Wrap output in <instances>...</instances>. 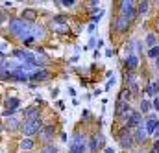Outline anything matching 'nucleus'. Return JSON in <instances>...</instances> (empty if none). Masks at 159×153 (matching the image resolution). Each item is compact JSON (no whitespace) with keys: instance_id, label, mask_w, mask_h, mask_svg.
Instances as JSON below:
<instances>
[{"instance_id":"6","label":"nucleus","mask_w":159,"mask_h":153,"mask_svg":"<svg viewBox=\"0 0 159 153\" xmlns=\"http://www.w3.org/2000/svg\"><path fill=\"white\" fill-rule=\"evenodd\" d=\"M131 115V109H129V103H122L117 102V107H115V116L119 120H128V116Z\"/></svg>"},{"instance_id":"3","label":"nucleus","mask_w":159,"mask_h":153,"mask_svg":"<svg viewBox=\"0 0 159 153\" xmlns=\"http://www.w3.org/2000/svg\"><path fill=\"white\" fill-rule=\"evenodd\" d=\"M119 7H120L119 15L122 17V19H126V20H131V19L137 15V13H135V4H133V2H129V0L120 2Z\"/></svg>"},{"instance_id":"36","label":"nucleus","mask_w":159,"mask_h":153,"mask_svg":"<svg viewBox=\"0 0 159 153\" xmlns=\"http://www.w3.org/2000/svg\"><path fill=\"white\" fill-rule=\"evenodd\" d=\"M157 6H159V2H157Z\"/></svg>"},{"instance_id":"21","label":"nucleus","mask_w":159,"mask_h":153,"mask_svg":"<svg viewBox=\"0 0 159 153\" xmlns=\"http://www.w3.org/2000/svg\"><path fill=\"white\" fill-rule=\"evenodd\" d=\"M146 92H148V94H157L159 92V83L157 81H152V83L146 87Z\"/></svg>"},{"instance_id":"14","label":"nucleus","mask_w":159,"mask_h":153,"mask_svg":"<svg viewBox=\"0 0 159 153\" xmlns=\"http://www.w3.org/2000/svg\"><path fill=\"white\" fill-rule=\"evenodd\" d=\"M148 7H150L148 2H137L135 4V13L137 15H146L148 13Z\"/></svg>"},{"instance_id":"33","label":"nucleus","mask_w":159,"mask_h":153,"mask_svg":"<svg viewBox=\"0 0 159 153\" xmlns=\"http://www.w3.org/2000/svg\"><path fill=\"white\" fill-rule=\"evenodd\" d=\"M156 28H157V32H159V19L156 20Z\"/></svg>"},{"instance_id":"15","label":"nucleus","mask_w":159,"mask_h":153,"mask_svg":"<svg viewBox=\"0 0 159 153\" xmlns=\"http://www.w3.org/2000/svg\"><path fill=\"white\" fill-rule=\"evenodd\" d=\"M30 77H32L34 81H44V79L48 77V72H46L44 68H41V70H35L34 74H30Z\"/></svg>"},{"instance_id":"2","label":"nucleus","mask_w":159,"mask_h":153,"mask_svg":"<svg viewBox=\"0 0 159 153\" xmlns=\"http://www.w3.org/2000/svg\"><path fill=\"white\" fill-rule=\"evenodd\" d=\"M41 129H43V122H41V118H34V120H26L24 124H22V127H20V131H22V135L26 137V138H32L34 135H37Z\"/></svg>"},{"instance_id":"9","label":"nucleus","mask_w":159,"mask_h":153,"mask_svg":"<svg viewBox=\"0 0 159 153\" xmlns=\"http://www.w3.org/2000/svg\"><path fill=\"white\" fill-rule=\"evenodd\" d=\"M141 113L139 111H131V115L128 116V120H126V127L128 129H131V127H137L139 124H141Z\"/></svg>"},{"instance_id":"8","label":"nucleus","mask_w":159,"mask_h":153,"mask_svg":"<svg viewBox=\"0 0 159 153\" xmlns=\"http://www.w3.org/2000/svg\"><path fill=\"white\" fill-rule=\"evenodd\" d=\"M113 28L117 30V32H128V28H129V20H126V19H122L120 15L115 17V20H113Z\"/></svg>"},{"instance_id":"24","label":"nucleus","mask_w":159,"mask_h":153,"mask_svg":"<svg viewBox=\"0 0 159 153\" xmlns=\"http://www.w3.org/2000/svg\"><path fill=\"white\" fill-rule=\"evenodd\" d=\"M148 57L150 59H157L159 57V46H154V48L148 50Z\"/></svg>"},{"instance_id":"29","label":"nucleus","mask_w":159,"mask_h":153,"mask_svg":"<svg viewBox=\"0 0 159 153\" xmlns=\"http://www.w3.org/2000/svg\"><path fill=\"white\" fill-rule=\"evenodd\" d=\"M91 19H93V22L100 20V19H102V11H100V9H98V11H93V17H91Z\"/></svg>"},{"instance_id":"10","label":"nucleus","mask_w":159,"mask_h":153,"mask_svg":"<svg viewBox=\"0 0 159 153\" xmlns=\"http://www.w3.org/2000/svg\"><path fill=\"white\" fill-rule=\"evenodd\" d=\"M131 137H133V142L141 144V142H144V140H146V129L139 125L135 131H131Z\"/></svg>"},{"instance_id":"32","label":"nucleus","mask_w":159,"mask_h":153,"mask_svg":"<svg viewBox=\"0 0 159 153\" xmlns=\"http://www.w3.org/2000/svg\"><path fill=\"white\" fill-rule=\"evenodd\" d=\"M61 4H63V6H67V7H69V6H74V2H72V0H65V2H61Z\"/></svg>"},{"instance_id":"16","label":"nucleus","mask_w":159,"mask_h":153,"mask_svg":"<svg viewBox=\"0 0 159 153\" xmlns=\"http://www.w3.org/2000/svg\"><path fill=\"white\" fill-rule=\"evenodd\" d=\"M24 116H26V120H34V118L39 116V109H37V107H28V109L24 111Z\"/></svg>"},{"instance_id":"27","label":"nucleus","mask_w":159,"mask_h":153,"mask_svg":"<svg viewBox=\"0 0 159 153\" xmlns=\"http://www.w3.org/2000/svg\"><path fill=\"white\" fill-rule=\"evenodd\" d=\"M17 127H19L17 120H15V118H9V120H7V129H17Z\"/></svg>"},{"instance_id":"5","label":"nucleus","mask_w":159,"mask_h":153,"mask_svg":"<svg viewBox=\"0 0 159 153\" xmlns=\"http://www.w3.org/2000/svg\"><path fill=\"white\" fill-rule=\"evenodd\" d=\"M119 142H120V146H122L124 150L131 148V144H133V137H131V131H129L128 127L120 129V133H119Z\"/></svg>"},{"instance_id":"11","label":"nucleus","mask_w":159,"mask_h":153,"mask_svg":"<svg viewBox=\"0 0 159 153\" xmlns=\"http://www.w3.org/2000/svg\"><path fill=\"white\" fill-rule=\"evenodd\" d=\"M124 65H126V70H128V72L135 70V68H137V65H139V59H137V55H133V54H131V55H128Z\"/></svg>"},{"instance_id":"4","label":"nucleus","mask_w":159,"mask_h":153,"mask_svg":"<svg viewBox=\"0 0 159 153\" xmlns=\"http://www.w3.org/2000/svg\"><path fill=\"white\" fill-rule=\"evenodd\" d=\"M13 55L20 61V63H24V65H30V67H37L35 65V57L30 54V52H26V50H15L13 52Z\"/></svg>"},{"instance_id":"13","label":"nucleus","mask_w":159,"mask_h":153,"mask_svg":"<svg viewBox=\"0 0 159 153\" xmlns=\"http://www.w3.org/2000/svg\"><path fill=\"white\" fill-rule=\"evenodd\" d=\"M20 19H22L24 22H28V20L32 22V20H35V19H37V11H35V9H24Z\"/></svg>"},{"instance_id":"30","label":"nucleus","mask_w":159,"mask_h":153,"mask_svg":"<svg viewBox=\"0 0 159 153\" xmlns=\"http://www.w3.org/2000/svg\"><path fill=\"white\" fill-rule=\"evenodd\" d=\"M152 107H154L156 111H159V96H157V98H154V102H152Z\"/></svg>"},{"instance_id":"23","label":"nucleus","mask_w":159,"mask_h":153,"mask_svg":"<svg viewBox=\"0 0 159 153\" xmlns=\"http://www.w3.org/2000/svg\"><path fill=\"white\" fill-rule=\"evenodd\" d=\"M89 150H91L93 153L98 150V137H96V135L91 137V140H89Z\"/></svg>"},{"instance_id":"17","label":"nucleus","mask_w":159,"mask_h":153,"mask_svg":"<svg viewBox=\"0 0 159 153\" xmlns=\"http://www.w3.org/2000/svg\"><path fill=\"white\" fill-rule=\"evenodd\" d=\"M129 98H131V92H129L128 89H122L119 92V102H122V103H128Z\"/></svg>"},{"instance_id":"18","label":"nucleus","mask_w":159,"mask_h":153,"mask_svg":"<svg viewBox=\"0 0 159 153\" xmlns=\"http://www.w3.org/2000/svg\"><path fill=\"white\" fill-rule=\"evenodd\" d=\"M19 105H20V102H19L17 98H11V100H7V102H6V107H7V111H9V113H13Z\"/></svg>"},{"instance_id":"12","label":"nucleus","mask_w":159,"mask_h":153,"mask_svg":"<svg viewBox=\"0 0 159 153\" xmlns=\"http://www.w3.org/2000/svg\"><path fill=\"white\" fill-rule=\"evenodd\" d=\"M52 135H54V125H44V127L39 131V138H41V140H44V142H46V140H50V137H52Z\"/></svg>"},{"instance_id":"34","label":"nucleus","mask_w":159,"mask_h":153,"mask_svg":"<svg viewBox=\"0 0 159 153\" xmlns=\"http://www.w3.org/2000/svg\"><path fill=\"white\" fill-rule=\"evenodd\" d=\"M156 67H157V68H159V57H157V59H156Z\"/></svg>"},{"instance_id":"19","label":"nucleus","mask_w":159,"mask_h":153,"mask_svg":"<svg viewBox=\"0 0 159 153\" xmlns=\"http://www.w3.org/2000/svg\"><path fill=\"white\" fill-rule=\"evenodd\" d=\"M34 146H35V144H34L32 138H22V140H20V150H24V151H30Z\"/></svg>"},{"instance_id":"1","label":"nucleus","mask_w":159,"mask_h":153,"mask_svg":"<svg viewBox=\"0 0 159 153\" xmlns=\"http://www.w3.org/2000/svg\"><path fill=\"white\" fill-rule=\"evenodd\" d=\"M32 26L28 24V22H24L22 19H11L9 20V33L11 35H15V37L19 39H26L32 35Z\"/></svg>"},{"instance_id":"35","label":"nucleus","mask_w":159,"mask_h":153,"mask_svg":"<svg viewBox=\"0 0 159 153\" xmlns=\"http://www.w3.org/2000/svg\"><path fill=\"white\" fill-rule=\"evenodd\" d=\"M0 129H2V125H0Z\"/></svg>"},{"instance_id":"7","label":"nucleus","mask_w":159,"mask_h":153,"mask_svg":"<svg viewBox=\"0 0 159 153\" xmlns=\"http://www.w3.org/2000/svg\"><path fill=\"white\" fill-rule=\"evenodd\" d=\"M83 151H85V142H83L81 135L76 133L74 138H72V146H70V151L69 153H83Z\"/></svg>"},{"instance_id":"22","label":"nucleus","mask_w":159,"mask_h":153,"mask_svg":"<svg viewBox=\"0 0 159 153\" xmlns=\"http://www.w3.org/2000/svg\"><path fill=\"white\" fill-rule=\"evenodd\" d=\"M146 44H148L150 48L157 46V37H156V33H148V35H146Z\"/></svg>"},{"instance_id":"28","label":"nucleus","mask_w":159,"mask_h":153,"mask_svg":"<svg viewBox=\"0 0 159 153\" xmlns=\"http://www.w3.org/2000/svg\"><path fill=\"white\" fill-rule=\"evenodd\" d=\"M22 42H24V46H32V44L35 42V37H34V35H30V37L22 39Z\"/></svg>"},{"instance_id":"20","label":"nucleus","mask_w":159,"mask_h":153,"mask_svg":"<svg viewBox=\"0 0 159 153\" xmlns=\"http://www.w3.org/2000/svg\"><path fill=\"white\" fill-rule=\"evenodd\" d=\"M156 124H157V120H156V116H152V118H150V120L146 122V133H152V135H154Z\"/></svg>"},{"instance_id":"25","label":"nucleus","mask_w":159,"mask_h":153,"mask_svg":"<svg viewBox=\"0 0 159 153\" xmlns=\"http://www.w3.org/2000/svg\"><path fill=\"white\" fill-rule=\"evenodd\" d=\"M150 107H152V103H150L148 100H143V102H141V113H148Z\"/></svg>"},{"instance_id":"26","label":"nucleus","mask_w":159,"mask_h":153,"mask_svg":"<svg viewBox=\"0 0 159 153\" xmlns=\"http://www.w3.org/2000/svg\"><path fill=\"white\" fill-rule=\"evenodd\" d=\"M41 153H57V148L56 146H52V144H48V146H44L43 148V151Z\"/></svg>"},{"instance_id":"31","label":"nucleus","mask_w":159,"mask_h":153,"mask_svg":"<svg viewBox=\"0 0 159 153\" xmlns=\"http://www.w3.org/2000/svg\"><path fill=\"white\" fill-rule=\"evenodd\" d=\"M154 137L156 138L159 137V120H157V124H156V129H154Z\"/></svg>"}]
</instances>
